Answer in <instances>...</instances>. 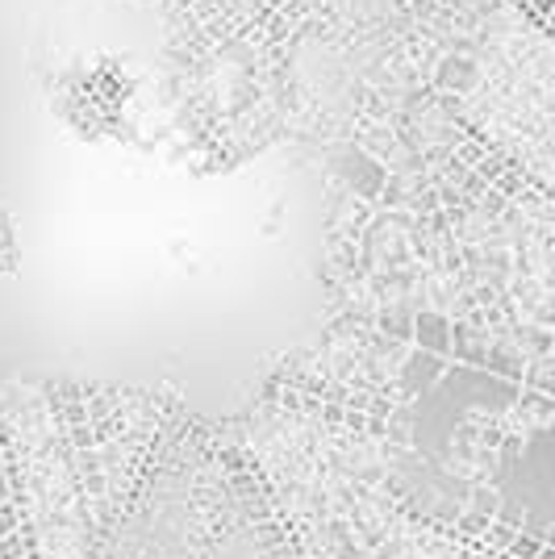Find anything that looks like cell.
Instances as JSON below:
<instances>
[{"mask_svg":"<svg viewBox=\"0 0 555 559\" xmlns=\"http://www.w3.org/2000/svg\"><path fill=\"white\" fill-rule=\"evenodd\" d=\"M451 343H456V322L447 313H439V309L414 313V347L451 359Z\"/></svg>","mask_w":555,"mask_h":559,"instance_id":"cell-1","label":"cell"},{"mask_svg":"<svg viewBox=\"0 0 555 559\" xmlns=\"http://www.w3.org/2000/svg\"><path fill=\"white\" fill-rule=\"evenodd\" d=\"M497 347V338L481 326H456V343H451V359H460L468 368H488V355Z\"/></svg>","mask_w":555,"mask_h":559,"instance_id":"cell-2","label":"cell"},{"mask_svg":"<svg viewBox=\"0 0 555 559\" xmlns=\"http://www.w3.org/2000/svg\"><path fill=\"white\" fill-rule=\"evenodd\" d=\"M442 372H447L442 355H430V350L414 347V355H410L405 368H401V384H405L410 393H422V389H430L435 380H442Z\"/></svg>","mask_w":555,"mask_h":559,"instance_id":"cell-3","label":"cell"},{"mask_svg":"<svg viewBox=\"0 0 555 559\" xmlns=\"http://www.w3.org/2000/svg\"><path fill=\"white\" fill-rule=\"evenodd\" d=\"M513 414L527 421V426H552L555 421V396L552 393H539V389H518V401H513Z\"/></svg>","mask_w":555,"mask_h":559,"instance_id":"cell-4","label":"cell"},{"mask_svg":"<svg viewBox=\"0 0 555 559\" xmlns=\"http://www.w3.org/2000/svg\"><path fill=\"white\" fill-rule=\"evenodd\" d=\"M539 551H543V538L522 535V531H518V538H513V543H509L506 559H539Z\"/></svg>","mask_w":555,"mask_h":559,"instance_id":"cell-5","label":"cell"},{"mask_svg":"<svg viewBox=\"0 0 555 559\" xmlns=\"http://www.w3.org/2000/svg\"><path fill=\"white\" fill-rule=\"evenodd\" d=\"M518 538V531L513 526H501V522H493V526H485V543L493 547V551H509V543Z\"/></svg>","mask_w":555,"mask_h":559,"instance_id":"cell-6","label":"cell"},{"mask_svg":"<svg viewBox=\"0 0 555 559\" xmlns=\"http://www.w3.org/2000/svg\"><path fill=\"white\" fill-rule=\"evenodd\" d=\"M472 63H460V59H447V71H439V80L442 84H456V88H460V84H468V80H472Z\"/></svg>","mask_w":555,"mask_h":559,"instance_id":"cell-7","label":"cell"},{"mask_svg":"<svg viewBox=\"0 0 555 559\" xmlns=\"http://www.w3.org/2000/svg\"><path fill=\"white\" fill-rule=\"evenodd\" d=\"M13 531H22V513H17V501H4L0 506V538L13 535Z\"/></svg>","mask_w":555,"mask_h":559,"instance_id":"cell-8","label":"cell"},{"mask_svg":"<svg viewBox=\"0 0 555 559\" xmlns=\"http://www.w3.org/2000/svg\"><path fill=\"white\" fill-rule=\"evenodd\" d=\"M25 547L29 543L22 538V531H13V535L0 538V559H25Z\"/></svg>","mask_w":555,"mask_h":559,"instance_id":"cell-9","label":"cell"},{"mask_svg":"<svg viewBox=\"0 0 555 559\" xmlns=\"http://www.w3.org/2000/svg\"><path fill=\"white\" fill-rule=\"evenodd\" d=\"M4 501H13V485H9V476H4V467H0V506Z\"/></svg>","mask_w":555,"mask_h":559,"instance_id":"cell-10","label":"cell"},{"mask_svg":"<svg viewBox=\"0 0 555 559\" xmlns=\"http://www.w3.org/2000/svg\"><path fill=\"white\" fill-rule=\"evenodd\" d=\"M539 559H555V543H543V551H539Z\"/></svg>","mask_w":555,"mask_h":559,"instance_id":"cell-11","label":"cell"},{"mask_svg":"<svg viewBox=\"0 0 555 559\" xmlns=\"http://www.w3.org/2000/svg\"><path fill=\"white\" fill-rule=\"evenodd\" d=\"M547 29H552V34H555V9H552V17H547Z\"/></svg>","mask_w":555,"mask_h":559,"instance_id":"cell-12","label":"cell"}]
</instances>
